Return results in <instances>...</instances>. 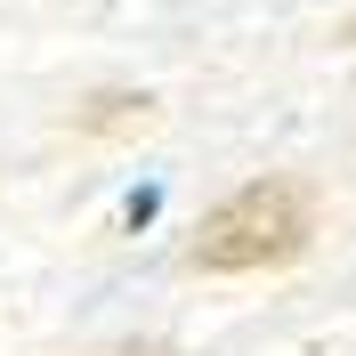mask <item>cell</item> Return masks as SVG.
<instances>
[{
	"label": "cell",
	"instance_id": "3957f363",
	"mask_svg": "<svg viewBox=\"0 0 356 356\" xmlns=\"http://www.w3.org/2000/svg\"><path fill=\"white\" fill-rule=\"evenodd\" d=\"M340 41H348V49H356V17H348V24H340Z\"/></svg>",
	"mask_w": 356,
	"mask_h": 356
},
{
	"label": "cell",
	"instance_id": "6da1fadb",
	"mask_svg": "<svg viewBox=\"0 0 356 356\" xmlns=\"http://www.w3.org/2000/svg\"><path fill=\"white\" fill-rule=\"evenodd\" d=\"M316 235V195L300 178H251L202 219L195 235V267L202 275H251V267H284L300 259Z\"/></svg>",
	"mask_w": 356,
	"mask_h": 356
},
{
	"label": "cell",
	"instance_id": "7a4b0ae2",
	"mask_svg": "<svg viewBox=\"0 0 356 356\" xmlns=\"http://www.w3.org/2000/svg\"><path fill=\"white\" fill-rule=\"evenodd\" d=\"M146 106H154V97H130V89H106V97H89V106L73 113V130H130V122H146Z\"/></svg>",
	"mask_w": 356,
	"mask_h": 356
}]
</instances>
